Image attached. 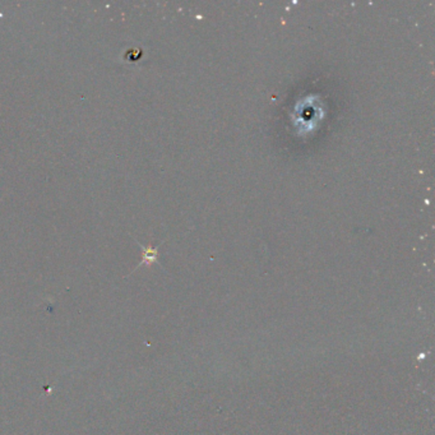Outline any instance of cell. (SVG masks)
<instances>
[{
	"label": "cell",
	"instance_id": "obj_1",
	"mask_svg": "<svg viewBox=\"0 0 435 435\" xmlns=\"http://www.w3.org/2000/svg\"><path fill=\"white\" fill-rule=\"evenodd\" d=\"M139 248L142 249V260L141 263L134 268V271H137L138 268L142 267V266H151L153 263H157L159 264V248L160 245L156 246H144L139 242H137Z\"/></svg>",
	"mask_w": 435,
	"mask_h": 435
}]
</instances>
